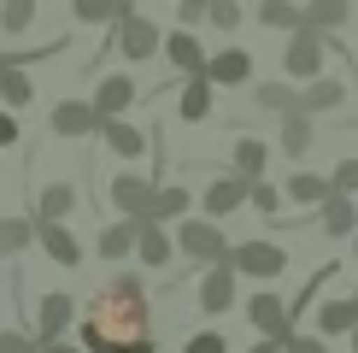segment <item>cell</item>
I'll return each instance as SVG.
<instances>
[{
    "label": "cell",
    "instance_id": "30",
    "mask_svg": "<svg viewBox=\"0 0 358 353\" xmlns=\"http://www.w3.org/2000/svg\"><path fill=\"white\" fill-rule=\"evenodd\" d=\"M252 100H259L264 112H282V118H288L294 106H300V95H294V83H259V88H252Z\"/></svg>",
    "mask_w": 358,
    "mask_h": 353
},
{
    "label": "cell",
    "instance_id": "42",
    "mask_svg": "<svg viewBox=\"0 0 358 353\" xmlns=\"http://www.w3.org/2000/svg\"><path fill=\"white\" fill-rule=\"evenodd\" d=\"M247 353H282V342H252Z\"/></svg>",
    "mask_w": 358,
    "mask_h": 353
},
{
    "label": "cell",
    "instance_id": "29",
    "mask_svg": "<svg viewBox=\"0 0 358 353\" xmlns=\"http://www.w3.org/2000/svg\"><path fill=\"white\" fill-rule=\"evenodd\" d=\"M0 100H6V106H29V100H36V83H29L18 65H0Z\"/></svg>",
    "mask_w": 358,
    "mask_h": 353
},
{
    "label": "cell",
    "instance_id": "19",
    "mask_svg": "<svg viewBox=\"0 0 358 353\" xmlns=\"http://www.w3.org/2000/svg\"><path fill=\"white\" fill-rule=\"evenodd\" d=\"M335 188H329V176H317V171H294L288 183H282V200H294V206H323Z\"/></svg>",
    "mask_w": 358,
    "mask_h": 353
},
{
    "label": "cell",
    "instance_id": "36",
    "mask_svg": "<svg viewBox=\"0 0 358 353\" xmlns=\"http://www.w3.org/2000/svg\"><path fill=\"white\" fill-rule=\"evenodd\" d=\"M247 200L259 206V212H282V188L276 183H247Z\"/></svg>",
    "mask_w": 358,
    "mask_h": 353
},
{
    "label": "cell",
    "instance_id": "39",
    "mask_svg": "<svg viewBox=\"0 0 358 353\" xmlns=\"http://www.w3.org/2000/svg\"><path fill=\"white\" fill-rule=\"evenodd\" d=\"M176 24L194 36V24H206V0H182V6H176Z\"/></svg>",
    "mask_w": 358,
    "mask_h": 353
},
{
    "label": "cell",
    "instance_id": "37",
    "mask_svg": "<svg viewBox=\"0 0 358 353\" xmlns=\"http://www.w3.org/2000/svg\"><path fill=\"white\" fill-rule=\"evenodd\" d=\"M182 353H229V347H223V335H217V330H194Z\"/></svg>",
    "mask_w": 358,
    "mask_h": 353
},
{
    "label": "cell",
    "instance_id": "7",
    "mask_svg": "<svg viewBox=\"0 0 358 353\" xmlns=\"http://www.w3.org/2000/svg\"><path fill=\"white\" fill-rule=\"evenodd\" d=\"M112 48L124 53V59H136V65H141V59H153L159 48H165V36H159V24H153V18L129 12V18L117 24V41H112Z\"/></svg>",
    "mask_w": 358,
    "mask_h": 353
},
{
    "label": "cell",
    "instance_id": "22",
    "mask_svg": "<svg viewBox=\"0 0 358 353\" xmlns=\"http://www.w3.org/2000/svg\"><path fill=\"white\" fill-rule=\"evenodd\" d=\"M136 242H141V224L117 218V224L100 230V259H124V254H136Z\"/></svg>",
    "mask_w": 358,
    "mask_h": 353
},
{
    "label": "cell",
    "instance_id": "43",
    "mask_svg": "<svg viewBox=\"0 0 358 353\" xmlns=\"http://www.w3.org/2000/svg\"><path fill=\"white\" fill-rule=\"evenodd\" d=\"M41 353H83V347H71V342H59V347H41Z\"/></svg>",
    "mask_w": 358,
    "mask_h": 353
},
{
    "label": "cell",
    "instance_id": "12",
    "mask_svg": "<svg viewBox=\"0 0 358 353\" xmlns=\"http://www.w3.org/2000/svg\"><path fill=\"white\" fill-rule=\"evenodd\" d=\"M347 106V83L341 77H317V83H306V95H300V118H323V112H341Z\"/></svg>",
    "mask_w": 358,
    "mask_h": 353
},
{
    "label": "cell",
    "instance_id": "16",
    "mask_svg": "<svg viewBox=\"0 0 358 353\" xmlns=\"http://www.w3.org/2000/svg\"><path fill=\"white\" fill-rule=\"evenodd\" d=\"M200 200H206V218L217 224L223 212H235V206H247V183H241V176H212Z\"/></svg>",
    "mask_w": 358,
    "mask_h": 353
},
{
    "label": "cell",
    "instance_id": "4",
    "mask_svg": "<svg viewBox=\"0 0 358 353\" xmlns=\"http://www.w3.org/2000/svg\"><path fill=\"white\" fill-rule=\"evenodd\" d=\"M106 195H112V206L129 218V224H147V212H153V195H159V183H153V176H136V171H124V176H112V183H106Z\"/></svg>",
    "mask_w": 358,
    "mask_h": 353
},
{
    "label": "cell",
    "instance_id": "11",
    "mask_svg": "<svg viewBox=\"0 0 358 353\" xmlns=\"http://www.w3.org/2000/svg\"><path fill=\"white\" fill-rule=\"evenodd\" d=\"M235 306V271L229 265H212V271L200 277V312L206 318H223Z\"/></svg>",
    "mask_w": 358,
    "mask_h": 353
},
{
    "label": "cell",
    "instance_id": "38",
    "mask_svg": "<svg viewBox=\"0 0 358 353\" xmlns=\"http://www.w3.org/2000/svg\"><path fill=\"white\" fill-rule=\"evenodd\" d=\"M282 353H329V342H323V335H300V330H294L288 342H282Z\"/></svg>",
    "mask_w": 358,
    "mask_h": 353
},
{
    "label": "cell",
    "instance_id": "15",
    "mask_svg": "<svg viewBox=\"0 0 358 353\" xmlns=\"http://www.w3.org/2000/svg\"><path fill=\"white\" fill-rule=\"evenodd\" d=\"M347 18H352L347 0H311V6H300V29H311V36H323V41H329V29H341Z\"/></svg>",
    "mask_w": 358,
    "mask_h": 353
},
{
    "label": "cell",
    "instance_id": "24",
    "mask_svg": "<svg viewBox=\"0 0 358 353\" xmlns=\"http://www.w3.org/2000/svg\"><path fill=\"white\" fill-rule=\"evenodd\" d=\"M136 254H141V265H153V271H159V265H171L176 242H171V235L159 230V224H141V242H136Z\"/></svg>",
    "mask_w": 358,
    "mask_h": 353
},
{
    "label": "cell",
    "instance_id": "41",
    "mask_svg": "<svg viewBox=\"0 0 358 353\" xmlns=\"http://www.w3.org/2000/svg\"><path fill=\"white\" fill-rule=\"evenodd\" d=\"M18 141V124H12V112H0V147H12Z\"/></svg>",
    "mask_w": 358,
    "mask_h": 353
},
{
    "label": "cell",
    "instance_id": "18",
    "mask_svg": "<svg viewBox=\"0 0 358 353\" xmlns=\"http://www.w3.org/2000/svg\"><path fill=\"white\" fill-rule=\"evenodd\" d=\"M188 188L182 183H159V195H153V212H147V224H159V230H165V224H182V218H188Z\"/></svg>",
    "mask_w": 358,
    "mask_h": 353
},
{
    "label": "cell",
    "instance_id": "40",
    "mask_svg": "<svg viewBox=\"0 0 358 353\" xmlns=\"http://www.w3.org/2000/svg\"><path fill=\"white\" fill-rule=\"evenodd\" d=\"M0 353H36V335H24V330H6V335H0Z\"/></svg>",
    "mask_w": 358,
    "mask_h": 353
},
{
    "label": "cell",
    "instance_id": "8",
    "mask_svg": "<svg viewBox=\"0 0 358 353\" xmlns=\"http://www.w3.org/2000/svg\"><path fill=\"white\" fill-rule=\"evenodd\" d=\"M71 318H77V300L71 294H48L36 306V347H59V335L71 330Z\"/></svg>",
    "mask_w": 358,
    "mask_h": 353
},
{
    "label": "cell",
    "instance_id": "3",
    "mask_svg": "<svg viewBox=\"0 0 358 353\" xmlns=\"http://www.w3.org/2000/svg\"><path fill=\"white\" fill-rule=\"evenodd\" d=\"M229 271L252 277V283H276V277L288 271V254H282L276 242H241V247H229Z\"/></svg>",
    "mask_w": 358,
    "mask_h": 353
},
{
    "label": "cell",
    "instance_id": "45",
    "mask_svg": "<svg viewBox=\"0 0 358 353\" xmlns=\"http://www.w3.org/2000/svg\"><path fill=\"white\" fill-rule=\"evenodd\" d=\"M352 306H358V289H352Z\"/></svg>",
    "mask_w": 358,
    "mask_h": 353
},
{
    "label": "cell",
    "instance_id": "35",
    "mask_svg": "<svg viewBox=\"0 0 358 353\" xmlns=\"http://www.w3.org/2000/svg\"><path fill=\"white\" fill-rule=\"evenodd\" d=\"M206 24L212 29H235L241 24V6H235V0H206Z\"/></svg>",
    "mask_w": 358,
    "mask_h": 353
},
{
    "label": "cell",
    "instance_id": "1",
    "mask_svg": "<svg viewBox=\"0 0 358 353\" xmlns=\"http://www.w3.org/2000/svg\"><path fill=\"white\" fill-rule=\"evenodd\" d=\"M83 353H153V318H147L141 277H112V283L88 300Z\"/></svg>",
    "mask_w": 358,
    "mask_h": 353
},
{
    "label": "cell",
    "instance_id": "26",
    "mask_svg": "<svg viewBox=\"0 0 358 353\" xmlns=\"http://www.w3.org/2000/svg\"><path fill=\"white\" fill-rule=\"evenodd\" d=\"M71 206H77V188L71 183H48L41 188V224H65Z\"/></svg>",
    "mask_w": 358,
    "mask_h": 353
},
{
    "label": "cell",
    "instance_id": "33",
    "mask_svg": "<svg viewBox=\"0 0 358 353\" xmlns=\"http://www.w3.org/2000/svg\"><path fill=\"white\" fill-rule=\"evenodd\" d=\"M329 188H335V195H358V159H335V171H329Z\"/></svg>",
    "mask_w": 358,
    "mask_h": 353
},
{
    "label": "cell",
    "instance_id": "44",
    "mask_svg": "<svg viewBox=\"0 0 358 353\" xmlns=\"http://www.w3.org/2000/svg\"><path fill=\"white\" fill-rule=\"evenodd\" d=\"M352 254H358V235H352Z\"/></svg>",
    "mask_w": 358,
    "mask_h": 353
},
{
    "label": "cell",
    "instance_id": "5",
    "mask_svg": "<svg viewBox=\"0 0 358 353\" xmlns=\"http://www.w3.org/2000/svg\"><path fill=\"white\" fill-rule=\"evenodd\" d=\"M323 53H329V41L300 29V36H288V48H282V71H288L294 83H317L323 77Z\"/></svg>",
    "mask_w": 358,
    "mask_h": 353
},
{
    "label": "cell",
    "instance_id": "17",
    "mask_svg": "<svg viewBox=\"0 0 358 353\" xmlns=\"http://www.w3.org/2000/svg\"><path fill=\"white\" fill-rule=\"evenodd\" d=\"M317 335H323V342H335V335H358V306L341 300V294H335V300H323L317 306Z\"/></svg>",
    "mask_w": 358,
    "mask_h": 353
},
{
    "label": "cell",
    "instance_id": "6",
    "mask_svg": "<svg viewBox=\"0 0 358 353\" xmlns=\"http://www.w3.org/2000/svg\"><path fill=\"white\" fill-rule=\"evenodd\" d=\"M247 324L259 330V342H288V335H294L288 300H282V294H271V289H259V294L247 300Z\"/></svg>",
    "mask_w": 358,
    "mask_h": 353
},
{
    "label": "cell",
    "instance_id": "9",
    "mask_svg": "<svg viewBox=\"0 0 358 353\" xmlns=\"http://www.w3.org/2000/svg\"><path fill=\"white\" fill-rule=\"evenodd\" d=\"M206 83H212V88H241V83H252V53H247V48L206 53Z\"/></svg>",
    "mask_w": 358,
    "mask_h": 353
},
{
    "label": "cell",
    "instance_id": "27",
    "mask_svg": "<svg viewBox=\"0 0 358 353\" xmlns=\"http://www.w3.org/2000/svg\"><path fill=\"white\" fill-rule=\"evenodd\" d=\"M282 153H288V159H300V153H311V141H317V136H311V118H300V112H288V118H282Z\"/></svg>",
    "mask_w": 358,
    "mask_h": 353
},
{
    "label": "cell",
    "instance_id": "10",
    "mask_svg": "<svg viewBox=\"0 0 358 353\" xmlns=\"http://www.w3.org/2000/svg\"><path fill=\"white\" fill-rule=\"evenodd\" d=\"M136 95H141V88L129 83V77H106V83L94 88V100H88V106H94V118H100V124H117V118L136 106Z\"/></svg>",
    "mask_w": 358,
    "mask_h": 353
},
{
    "label": "cell",
    "instance_id": "21",
    "mask_svg": "<svg viewBox=\"0 0 358 353\" xmlns=\"http://www.w3.org/2000/svg\"><path fill=\"white\" fill-rule=\"evenodd\" d=\"M36 235H41V247H48L53 265H83V247H77V235L65 224H36Z\"/></svg>",
    "mask_w": 358,
    "mask_h": 353
},
{
    "label": "cell",
    "instance_id": "13",
    "mask_svg": "<svg viewBox=\"0 0 358 353\" xmlns=\"http://www.w3.org/2000/svg\"><path fill=\"white\" fill-rule=\"evenodd\" d=\"M100 130V118L88 100H59L53 106V136H71V141H83V136H94Z\"/></svg>",
    "mask_w": 358,
    "mask_h": 353
},
{
    "label": "cell",
    "instance_id": "34",
    "mask_svg": "<svg viewBox=\"0 0 358 353\" xmlns=\"http://www.w3.org/2000/svg\"><path fill=\"white\" fill-rule=\"evenodd\" d=\"M29 24H36V0H12V6L0 12V29H12V36L29 29Z\"/></svg>",
    "mask_w": 358,
    "mask_h": 353
},
{
    "label": "cell",
    "instance_id": "25",
    "mask_svg": "<svg viewBox=\"0 0 358 353\" xmlns=\"http://www.w3.org/2000/svg\"><path fill=\"white\" fill-rule=\"evenodd\" d=\"M323 230L329 235H358V206L347 195H329L323 200Z\"/></svg>",
    "mask_w": 358,
    "mask_h": 353
},
{
    "label": "cell",
    "instance_id": "23",
    "mask_svg": "<svg viewBox=\"0 0 358 353\" xmlns=\"http://www.w3.org/2000/svg\"><path fill=\"white\" fill-rule=\"evenodd\" d=\"M100 136H106V147H112V153H124V159H141L147 147H153L136 124H124V118H117V124H100Z\"/></svg>",
    "mask_w": 358,
    "mask_h": 353
},
{
    "label": "cell",
    "instance_id": "2",
    "mask_svg": "<svg viewBox=\"0 0 358 353\" xmlns=\"http://www.w3.org/2000/svg\"><path fill=\"white\" fill-rule=\"evenodd\" d=\"M176 254L212 271V265H229V242H223V230L212 218H182L176 224Z\"/></svg>",
    "mask_w": 358,
    "mask_h": 353
},
{
    "label": "cell",
    "instance_id": "32",
    "mask_svg": "<svg viewBox=\"0 0 358 353\" xmlns=\"http://www.w3.org/2000/svg\"><path fill=\"white\" fill-rule=\"evenodd\" d=\"M259 24H271V29H288V36H300V6H288V0H264V6H259Z\"/></svg>",
    "mask_w": 358,
    "mask_h": 353
},
{
    "label": "cell",
    "instance_id": "28",
    "mask_svg": "<svg viewBox=\"0 0 358 353\" xmlns=\"http://www.w3.org/2000/svg\"><path fill=\"white\" fill-rule=\"evenodd\" d=\"M182 124H200V118H212V83L206 77H188V88H182Z\"/></svg>",
    "mask_w": 358,
    "mask_h": 353
},
{
    "label": "cell",
    "instance_id": "20",
    "mask_svg": "<svg viewBox=\"0 0 358 353\" xmlns=\"http://www.w3.org/2000/svg\"><path fill=\"white\" fill-rule=\"evenodd\" d=\"M229 176H241V183H264V165H271V147H264V141H235V153H229Z\"/></svg>",
    "mask_w": 358,
    "mask_h": 353
},
{
    "label": "cell",
    "instance_id": "31",
    "mask_svg": "<svg viewBox=\"0 0 358 353\" xmlns=\"http://www.w3.org/2000/svg\"><path fill=\"white\" fill-rule=\"evenodd\" d=\"M29 235H36V224H29V218H0V259L24 254V247H29Z\"/></svg>",
    "mask_w": 358,
    "mask_h": 353
},
{
    "label": "cell",
    "instance_id": "14",
    "mask_svg": "<svg viewBox=\"0 0 358 353\" xmlns=\"http://www.w3.org/2000/svg\"><path fill=\"white\" fill-rule=\"evenodd\" d=\"M159 53H165L171 65L182 71V77H206V48H200V41L188 36V29H171V36H165V48H159Z\"/></svg>",
    "mask_w": 358,
    "mask_h": 353
}]
</instances>
